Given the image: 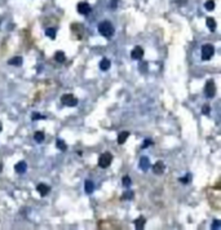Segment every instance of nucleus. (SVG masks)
I'll return each mask as SVG.
<instances>
[{"mask_svg": "<svg viewBox=\"0 0 221 230\" xmlns=\"http://www.w3.org/2000/svg\"><path fill=\"white\" fill-rule=\"evenodd\" d=\"M61 102L66 106H76L78 105V98L74 96V95H70V93H67V95H63L61 97Z\"/></svg>", "mask_w": 221, "mask_h": 230, "instance_id": "nucleus-4", "label": "nucleus"}, {"mask_svg": "<svg viewBox=\"0 0 221 230\" xmlns=\"http://www.w3.org/2000/svg\"><path fill=\"white\" fill-rule=\"evenodd\" d=\"M98 32L104 38H111L114 35V26H113V23L109 22V21H102V22L98 25Z\"/></svg>", "mask_w": 221, "mask_h": 230, "instance_id": "nucleus-1", "label": "nucleus"}, {"mask_svg": "<svg viewBox=\"0 0 221 230\" xmlns=\"http://www.w3.org/2000/svg\"><path fill=\"white\" fill-rule=\"evenodd\" d=\"M206 23H207V27L210 28L211 31H215L216 30V21L213 18H207V21H206Z\"/></svg>", "mask_w": 221, "mask_h": 230, "instance_id": "nucleus-16", "label": "nucleus"}, {"mask_svg": "<svg viewBox=\"0 0 221 230\" xmlns=\"http://www.w3.org/2000/svg\"><path fill=\"white\" fill-rule=\"evenodd\" d=\"M113 162V155L110 153H104L100 155V159H98V166L101 168H107L110 164Z\"/></svg>", "mask_w": 221, "mask_h": 230, "instance_id": "nucleus-3", "label": "nucleus"}, {"mask_svg": "<svg viewBox=\"0 0 221 230\" xmlns=\"http://www.w3.org/2000/svg\"><path fill=\"white\" fill-rule=\"evenodd\" d=\"M132 198H133V193H132V191H126V193H124L123 199H132Z\"/></svg>", "mask_w": 221, "mask_h": 230, "instance_id": "nucleus-26", "label": "nucleus"}, {"mask_svg": "<svg viewBox=\"0 0 221 230\" xmlns=\"http://www.w3.org/2000/svg\"><path fill=\"white\" fill-rule=\"evenodd\" d=\"M2 129H3V126H2V123H0V131H2Z\"/></svg>", "mask_w": 221, "mask_h": 230, "instance_id": "nucleus-32", "label": "nucleus"}, {"mask_svg": "<svg viewBox=\"0 0 221 230\" xmlns=\"http://www.w3.org/2000/svg\"><path fill=\"white\" fill-rule=\"evenodd\" d=\"M129 185H131V178H129V176H124V177H123V186H124V188H128Z\"/></svg>", "mask_w": 221, "mask_h": 230, "instance_id": "nucleus-23", "label": "nucleus"}, {"mask_svg": "<svg viewBox=\"0 0 221 230\" xmlns=\"http://www.w3.org/2000/svg\"><path fill=\"white\" fill-rule=\"evenodd\" d=\"M204 8L207 11H213L215 9V2H213V0H207L204 4Z\"/></svg>", "mask_w": 221, "mask_h": 230, "instance_id": "nucleus-20", "label": "nucleus"}, {"mask_svg": "<svg viewBox=\"0 0 221 230\" xmlns=\"http://www.w3.org/2000/svg\"><path fill=\"white\" fill-rule=\"evenodd\" d=\"M151 143H153V142H151V141H150L149 138H146V140H145V142H144V145H142V147H146V146H149V145H151Z\"/></svg>", "mask_w": 221, "mask_h": 230, "instance_id": "nucleus-29", "label": "nucleus"}, {"mask_svg": "<svg viewBox=\"0 0 221 230\" xmlns=\"http://www.w3.org/2000/svg\"><path fill=\"white\" fill-rule=\"evenodd\" d=\"M215 54V47L212 44H204L202 47V58L204 61L211 60V57Z\"/></svg>", "mask_w": 221, "mask_h": 230, "instance_id": "nucleus-2", "label": "nucleus"}, {"mask_svg": "<svg viewBox=\"0 0 221 230\" xmlns=\"http://www.w3.org/2000/svg\"><path fill=\"white\" fill-rule=\"evenodd\" d=\"M177 3H179L180 5H182V4H185V3H186V0H177Z\"/></svg>", "mask_w": 221, "mask_h": 230, "instance_id": "nucleus-30", "label": "nucleus"}, {"mask_svg": "<svg viewBox=\"0 0 221 230\" xmlns=\"http://www.w3.org/2000/svg\"><path fill=\"white\" fill-rule=\"evenodd\" d=\"M190 180H191V175H189V173H188L185 177H181V178H180V181H181L182 184H188V182L190 181Z\"/></svg>", "mask_w": 221, "mask_h": 230, "instance_id": "nucleus-25", "label": "nucleus"}, {"mask_svg": "<svg viewBox=\"0 0 221 230\" xmlns=\"http://www.w3.org/2000/svg\"><path fill=\"white\" fill-rule=\"evenodd\" d=\"M150 167V160L147 156H142L141 159H140V168H141L142 171H147Z\"/></svg>", "mask_w": 221, "mask_h": 230, "instance_id": "nucleus-10", "label": "nucleus"}, {"mask_svg": "<svg viewBox=\"0 0 221 230\" xmlns=\"http://www.w3.org/2000/svg\"><path fill=\"white\" fill-rule=\"evenodd\" d=\"M9 65H14V66H21L22 65V57H14L8 61Z\"/></svg>", "mask_w": 221, "mask_h": 230, "instance_id": "nucleus-17", "label": "nucleus"}, {"mask_svg": "<svg viewBox=\"0 0 221 230\" xmlns=\"http://www.w3.org/2000/svg\"><path fill=\"white\" fill-rule=\"evenodd\" d=\"M31 118H32V120H40V119H46V117H43V115H40L39 113H34V114L31 115Z\"/></svg>", "mask_w": 221, "mask_h": 230, "instance_id": "nucleus-24", "label": "nucleus"}, {"mask_svg": "<svg viewBox=\"0 0 221 230\" xmlns=\"http://www.w3.org/2000/svg\"><path fill=\"white\" fill-rule=\"evenodd\" d=\"M221 228V222L219 220H215L213 221V225H212V229H220Z\"/></svg>", "mask_w": 221, "mask_h": 230, "instance_id": "nucleus-27", "label": "nucleus"}, {"mask_svg": "<svg viewBox=\"0 0 221 230\" xmlns=\"http://www.w3.org/2000/svg\"><path fill=\"white\" fill-rule=\"evenodd\" d=\"M36 190L39 191V194H40L41 197H46V195H48V194H49L50 188H49L48 185H46V184H39L38 188H36Z\"/></svg>", "mask_w": 221, "mask_h": 230, "instance_id": "nucleus-9", "label": "nucleus"}, {"mask_svg": "<svg viewBox=\"0 0 221 230\" xmlns=\"http://www.w3.org/2000/svg\"><path fill=\"white\" fill-rule=\"evenodd\" d=\"M56 146L60 149V150H62V151H66V149H67V145L63 142V140H57V142H56Z\"/></svg>", "mask_w": 221, "mask_h": 230, "instance_id": "nucleus-19", "label": "nucleus"}, {"mask_svg": "<svg viewBox=\"0 0 221 230\" xmlns=\"http://www.w3.org/2000/svg\"><path fill=\"white\" fill-rule=\"evenodd\" d=\"M131 57L133 60H141L144 57V49L141 47H135L133 51L131 52Z\"/></svg>", "mask_w": 221, "mask_h": 230, "instance_id": "nucleus-7", "label": "nucleus"}, {"mask_svg": "<svg viewBox=\"0 0 221 230\" xmlns=\"http://www.w3.org/2000/svg\"><path fill=\"white\" fill-rule=\"evenodd\" d=\"M91 11H92L91 5L88 4L87 2H80V3L78 4V12H79L80 14H83V16H87V14H89Z\"/></svg>", "mask_w": 221, "mask_h": 230, "instance_id": "nucleus-6", "label": "nucleus"}, {"mask_svg": "<svg viewBox=\"0 0 221 230\" xmlns=\"http://www.w3.org/2000/svg\"><path fill=\"white\" fill-rule=\"evenodd\" d=\"M34 140H35L36 142H41V141L44 140V133H43L41 131L35 132V134H34Z\"/></svg>", "mask_w": 221, "mask_h": 230, "instance_id": "nucleus-22", "label": "nucleus"}, {"mask_svg": "<svg viewBox=\"0 0 221 230\" xmlns=\"http://www.w3.org/2000/svg\"><path fill=\"white\" fill-rule=\"evenodd\" d=\"M164 163L162 162V160H159V162H157L153 166V171H154V173L155 175H162L164 172Z\"/></svg>", "mask_w": 221, "mask_h": 230, "instance_id": "nucleus-8", "label": "nucleus"}, {"mask_svg": "<svg viewBox=\"0 0 221 230\" xmlns=\"http://www.w3.org/2000/svg\"><path fill=\"white\" fill-rule=\"evenodd\" d=\"M128 137H129V132H127V131H124V132H120L119 133V136H118V143H120V145H122V143H124V142H126L127 140H128Z\"/></svg>", "mask_w": 221, "mask_h": 230, "instance_id": "nucleus-13", "label": "nucleus"}, {"mask_svg": "<svg viewBox=\"0 0 221 230\" xmlns=\"http://www.w3.org/2000/svg\"><path fill=\"white\" fill-rule=\"evenodd\" d=\"M135 225L137 229H142L144 225H145V219L144 217H138L136 221H135Z\"/></svg>", "mask_w": 221, "mask_h": 230, "instance_id": "nucleus-21", "label": "nucleus"}, {"mask_svg": "<svg viewBox=\"0 0 221 230\" xmlns=\"http://www.w3.org/2000/svg\"><path fill=\"white\" fill-rule=\"evenodd\" d=\"M116 6V0H113V3H111V8H115Z\"/></svg>", "mask_w": 221, "mask_h": 230, "instance_id": "nucleus-31", "label": "nucleus"}, {"mask_svg": "<svg viewBox=\"0 0 221 230\" xmlns=\"http://www.w3.org/2000/svg\"><path fill=\"white\" fill-rule=\"evenodd\" d=\"M84 190L87 194H92L93 190H94V184L91 181V180H87V181L84 182Z\"/></svg>", "mask_w": 221, "mask_h": 230, "instance_id": "nucleus-12", "label": "nucleus"}, {"mask_svg": "<svg viewBox=\"0 0 221 230\" xmlns=\"http://www.w3.org/2000/svg\"><path fill=\"white\" fill-rule=\"evenodd\" d=\"M202 111H203V114L208 115V114H210V106H208V105H204V106H203V110H202Z\"/></svg>", "mask_w": 221, "mask_h": 230, "instance_id": "nucleus-28", "label": "nucleus"}, {"mask_svg": "<svg viewBox=\"0 0 221 230\" xmlns=\"http://www.w3.org/2000/svg\"><path fill=\"white\" fill-rule=\"evenodd\" d=\"M14 169H16V172L17 173H25L26 172V169H27V164L25 163V162H18L16 166H14Z\"/></svg>", "mask_w": 221, "mask_h": 230, "instance_id": "nucleus-11", "label": "nucleus"}, {"mask_svg": "<svg viewBox=\"0 0 221 230\" xmlns=\"http://www.w3.org/2000/svg\"><path fill=\"white\" fill-rule=\"evenodd\" d=\"M110 65H111V62H110L107 58H102L101 62H100V69L102 71H107L110 69Z\"/></svg>", "mask_w": 221, "mask_h": 230, "instance_id": "nucleus-14", "label": "nucleus"}, {"mask_svg": "<svg viewBox=\"0 0 221 230\" xmlns=\"http://www.w3.org/2000/svg\"><path fill=\"white\" fill-rule=\"evenodd\" d=\"M54 60H56L57 62H60V63H63V62L66 61V56H65V53H63L62 51H58V52H56V54H54Z\"/></svg>", "mask_w": 221, "mask_h": 230, "instance_id": "nucleus-15", "label": "nucleus"}, {"mask_svg": "<svg viewBox=\"0 0 221 230\" xmlns=\"http://www.w3.org/2000/svg\"><path fill=\"white\" fill-rule=\"evenodd\" d=\"M204 93H206V96H207L208 98H212L213 96H215V93H216V85H215V83H213V80H208L207 83H206Z\"/></svg>", "mask_w": 221, "mask_h": 230, "instance_id": "nucleus-5", "label": "nucleus"}, {"mask_svg": "<svg viewBox=\"0 0 221 230\" xmlns=\"http://www.w3.org/2000/svg\"><path fill=\"white\" fill-rule=\"evenodd\" d=\"M46 34H47V36H49L50 39H54L57 31H56V28H53V27H48V28H46Z\"/></svg>", "mask_w": 221, "mask_h": 230, "instance_id": "nucleus-18", "label": "nucleus"}]
</instances>
